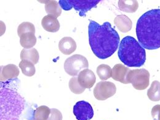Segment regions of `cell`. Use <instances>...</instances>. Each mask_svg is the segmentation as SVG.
Returning <instances> with one entry per match:
<instances>
[{
  "label": "cell",
  "instance_id": "20",
  "mask_svg": "<svg viewBox=\"0 0 160 120\" xmlns=\"http://www.w3.org/2000/svg\"><path fill=\"white\" fill-rule=\"evenodd\" d=\"M147 96L152 101L160 100V83L158 81L155 80L152 83L150 88L147 91Z\"/></svg>",
  "mask_w": 160,
  "mask_h": 120
},
{
  "label": "cell",
  "instance_id": "13",
  "mask_svg": "<svg viewBox=\"0 0 160 120\" xmlns=\"http://www.w3.org/2000/svg\"><path fill=\"white\" fill-rule=\"evenodd\" d=\"M41 25L46 31L51 33H56L60 29V23L58 18L49 14L42 18Z\"/></svg>",
  "mask_w": 160,
  "mask_h": 120
},
{
  "label": "cell",
  "instance_id": "4",
  "mask_svg": "<svg viewBox=\"0 0 160 120\" xmlns=\"http://www.w3.org/2000/svg\"><path fill=\"white\" fill-rule=\"evenodd\" d=\"M118 55L121 61L129 67H140L146 61L144 48L135 38L129 36L121 41Z\"/></svg>",
  "mask_w": 160,
  "mask_h": 120
},
{
  "label": "cell",
  "instance_id": "23",
  "mask_svg": "<svg viewBox=\"0 0 160 120\" xmlns=\"http://www.w3.org/2000/svg\"><path fill=\"white\" fill-rule=\"evenodd\" d=\"M97 74L102 80H106L112 77V69L107 64H100L97 68Z\"/></svg>",
  "mask_w": 160,
  "mask_h": 120
},
{
  "label": "cell",
  "instance_id": "12",
  "mask_svg": "<svg viewBox=\"0 0 160 120\" xmlns=\"http://www.w3.org/2000/svg\"><path fill=\"white\" fill-rule=\"evenodd\" d=\"M130 71L129 69L125 66L117 64L112 69V78L113 80L120 81L124 84H128V75Z\"/></svg>",
  "mask_w": 160,
  "mask_h": 120
},
{
  "label": "cell",
  "instance_id": "2",
  "mask_svg": "<svg viewBox=\"0 0 160 120\" xmlns=\"http://www.w3.org/2000/svg\"><path fill=\"white\" fill-rule=\"evenodd\" d=\"M136 35L144 48H160V9H152L140 17L137 22Z\"/></svg>",
  "mask_w": 160,
  "mask_h": 120
},
{
  "label": "cell",
  "instance_id": "1",
  "mask_svg": "<svg viewBox=\"0 0 160 120\" xmlns=\"http://www.w3.org/2000/svg\"><path fill=\"white\" fill-rule=\"evenodd\" d=\"M88 26L89 42L94 54L99 58L105 60L110 57L117 50L120 36L109 22L100 25L89 20Z\"/></svg>",
  "mask_w": 160,
  "mask_h": 120
},
{
  "label": "cell",
  "instance_id": "11",
  "mask_svg": "<svg viewBox=\"0 0 160 120\" xmlns=\"http://www.w3.org/2000/svg\"><path fill=\"white\" fill-rule=\"evenodd\" d=\"M19 75V69L17 66L9 64L1 67V82L5 80H11L17 78Z\"/></svg>",
  "mask_w": 160,
  "mask_h": 120
},
{
  "label": "cell",
  "instance_id": "22",
  "mask_svg": "<svg viewBox=\"0 0 160 120\" xmlns=\"http://www.w3.org/2000/svg\"><path fill=\"white\" fill-rule=\"evenodd\" d=\"M51 114V109L45 105L38 107L34 112L33 117L35 120H47Z\"/></svg>",
  "mask_w": 160,
  "mask_h": 120
},
{
  "label": "cell",
  "instance_id": "9",
  "mask_svg": "<svg viewBox=\"0 0 160 120\" xmlns=\"http://www.w3.org/2000/svg\"><path fill=\"white\" fill-rule=\"evenodd\" d=\"M73 114L77 120H90L94 116V111L89 102L81 100L74 105Z\"/></svg>",
  "mask_w": 160,
  "mask_h": 120
},
{
  "label": "cell",
  "instance_id": "25",
  "mask_svg": "<svg viewBox=\"0 0 160 120\" xmlns=\"http://www.w3.org/2000/svg\"><path fill=\"white\" fill-rule=\"evenodd\" d=\"M68 86L71 91L74 94L77 95H80L86 89L80 85L78 81V77H73L70 80L68 83Z\"/></svg>",
  "mask_w": 160,
  "mask_h": 120
},
{
  "label": "cell",
  "instance_id": "19",
  "mask_svg": "<svg viewBox=\"0 0 160 120\" xmlns=\"http://www.w3.org/2000/svg\"><path fill=\"white\" fill-rule=\"evenodd\" d=\"M37 38L32 33H23L20 36V44L25 49H30L36 44Z\"/></svg>",
  "mask_w": 160,
  "mask_h": 120
},
{
  "label": "cell",
  "instance_id": "26",
  "mask_svg": "<svg viewBox=\"0 0 160 120\" xmlns=\"http://www.w3.org/2000/svg\"><path fill=\"white\" fill-rule=\"evenodd\" d=\"M47 120H62V113L56 108H52L49 117Z\"/></svg>",
  "mask_w": 160,
  "mask_h": 120
},
{
  "label": "cell",
  "instance_id": "3",
  "mask_svg": "<svg viewBox=\"0 0 160 120\" xmlns=\"http://www.w3.org/2000/svg\"><path fill=\"white\" fill-rule=\"evenodd\" d=\"M1 85L0 120H19L25 107V100L14 89Z\"/></svg>",
  "mask_w": 160,
  "mask_h": 120
},
{
  "label": "cell",
  "instance_id": "27",
  "mask_svg": "<svg viewBox=\"0 0 160 120\" xmlns=\"http://www.w3.org/2000/svg\"><path fill=\"white\" fill-rule=\"evenodd\" d=\"M152 115L153 119L157 118L158 120H160V105H156L152 109Z\"/></svg>",
  "mask_w": 160,
  "mask_h": 120
},
{
  "label": "cell",
  "instance_id": "18",
  "mask_svg": "<svg viewBox=\"0 0 160 120\" xmlns=\"http://www.w3.org/2000/svg\"><path fill=\"white\" fill-rule=\"evenodd\" d=\"M118 6L120 10L123 12H126L127 13H133L138 10L139 4L138 2L135 0H120L118 1Z\"/></svg>",
  "mask_w": 160,
  "mask_h": 120
},
{
  "label": "cell",
  "instance_id": "5",
  "mask_svg": "<svg viewBox=\"0 0 160 120\" xmlns=\"http://www.w3.org/2000/svg\"><path fill=\"white\" fill-rule=\"evenodd\" d=\"M99 2L100 0H60L59 4L63 10L70 11L74 8L79 12L80 16L84 17L86 13L95 7Z\"/></svg>",
  "mask_w": 160,
  "mask_h": 120
},
{
  "label": "cell",
  "instance_id": "16",
  "mask_svg": "<svg viewBox=\"0 0 160 120\" xmlns=\"http://www.w3.org/2000/svg\"><path fill=\"white\" fill-rule=\"evenodd\" d=\"M39 2L45 4V10L48 14L57 18L60 16L62 13V9L59 4L56 1H39Z\"/></svg>",
  "mask_w": 160,
  "mask_h": 120
},
{
  "label": "cell",
  "instance_id": "10",
  "mask_svg": "<svg viewBox=\"0 0 160 120\" xmlns=\"http://www.w3.org/2000/svg\"><path fill=\"white\" fill-rule=\"evenodd\" d=\"M78 81L82 87L89 89L94 86L96 77L93 71L89 69H85L79 73Z\"/></svg>",
  "mask_w": 160,
  "mask_h": 120
},
{
  "label": "cell",
  "instance_id": "24",
  "mask_svg": "<svg viewBox=\"0 0 160 120\" xmlns=\"http://www.w3.org/2000/svg\"><path fill=\"white\" fill-rule=\"evenodd\" d=\"M32 33L33 34L35 33V28L33 24L30 22L25 21L19 25L18 28V34L20 37V36L23 33Z\"/></svg>",
  "mask_w": 160,
  "mask_h": 120
},
{
  "label": "cell",
  "instance_id": "6",
  "mask_svg": "<svg viewBox=\"0 0 160 120\" xmlns=\"http://www.w3.org/2000/svg\"><path fill=\"white\" fill-rule=\"evenodd\" d=\"M89 62L86 57L76 54L68 58L64 62L65 72L71 76H77L82 69H88Z\"/></svg>",
  "mask_w": 160,
  "mask_h": 120
},
{
  "label": "cell",
  "instance_id": "15",
  "mask_svg": "<svg viewBox=\"0 0 160 120\" xmlns=\"http://www.w3.org/2000/svg\"><path fill=\"white\" fill-rule=\"evenodd\" d=\"M114 23L122 33L129 32L132 26V22L131 19L125 15L117 16L114 19Z\"/></svg>",
  "mask_w": 160,
  "mask_h": 120
},
{
  "label": "cell",
  "instance_id": "17",
  "mask_svg": "<svg viewBox=\"0 0 160 120\" xmlns=\"http://www.w3.org/2000/svg\"><path fill=\"white\" fill-rule=\"evenodd\" d=\"M39 53L37 50L35 48L30 49L23 48L20 53V58L22 60H28L36 64L39 61Z\"/></svg>",
  "mask_w": 160,
  "mask_h": 120
},
{
  "label": "cell",
  "instance_id": "7",
  "mask_svg": "<svg viewBox=\"0 0 160 120\" xmlns=\"http://www.w3.org/2000/svg\"><path fill=\"white\" fill-rule=\"evenodd\" d=\"M128 83L138 90H143L149 85L150 73L145 69L131 70L128 75Z\"/></svg>",
  "mask_w": 160,
  "mask_h": 120
},
{
  "label": "cell",
  "instance_id": "21",
  "mask_svg": "<svg viewBox=\"0 0 160 120\" xmlns=\"http://www.w3.org/2000/svg\"><path fill=\"white\" fill-rule=\"evenodd\" d=\"M22 73L27 77H32L35 74L34 64L28 60H22L19 65Z\"/></svg>",
  "mask_w": 160,
  "mask_h": 120
},
{
  "label": "cell",
  "instance_id": "8",
  "mask_svg": "<svg viewBox=\"0 0 160 120\" xmlns=\"http://www.w3.org/2000/svg\"><path fill=\"white\" fill-rule=\"evenodd\" d=\"M117 92L115 85L110 81H100L94 89V97L99 100H105L112 97Z\"/></svg>",
  "mask_w": 160,
  "mask_h": 120
},
{
  "label": "cell",
  "instance_id": "14",
  "mask_svg": "<svg viewBox=\"0 0 160 120\" xmlns=\"http://www.w3.org/2000/svg\"><path fill=\"white\" fill-rule=\"evenodd\" d=\"M59 48L64 55H70L77 49V44L70 37H64L59 41Z\"/></svg>",
  "mask_w": 160,
  "mask_h": 120
}]
</instances>
